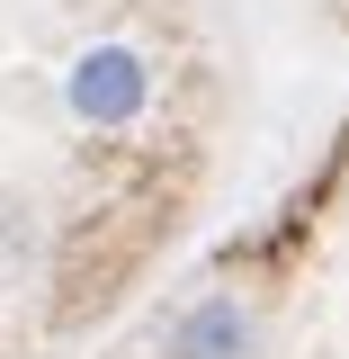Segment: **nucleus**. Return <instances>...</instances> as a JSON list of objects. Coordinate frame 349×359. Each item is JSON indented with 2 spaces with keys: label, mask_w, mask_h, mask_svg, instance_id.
<instances>
[{
  "label": "nucleus",
  "mask_w": 349,
  "mask_h": 359,
  "mask_svg": "<svg viewBox=\"0 0 349 359\" xmlns=\"http://www.w3.org/2000/svg\"><path fill=\"white\" fill-rule=\"evenodd\" d=\"M63 108H72L90 135H126V126H143V108H152V54H143V45H126V36L81 45V54L63 63Z\"/></svg>",
  "instance_id": "nucleus-1"
},
{
  "label": "nucleus",
  "mask_w": 349,
  "mask_h": 359,
  "mask_svg": "<svg viewBox=\"0 0 349 359\" xmlns=\"http://www.w3.org/2000/svg\"><path fill=\"white\" fill-rule=\"evenodd\" d=\"M251 351H260V306L242 287L188 297L171 314V332H162V359H251Z\"/></svg>",
  "instance_id": "nucleus-2"
},
{
  "label": "nucleus",
  "mask_w": 349,
  "mask_h": 359,
  "mask_svg": "<svg viewBox=\"0 0 349 359\" xmlns=\"http://www.w3.org/2000/svg\"><path fill=\"white\" fill-rule=\"evenodd\" d=\"M18 252H27V224H9V207H0V287L18 278Z\"/></svg>",
  "instance_id": "nucleus-3"
}]
</instances>
